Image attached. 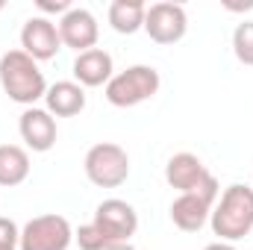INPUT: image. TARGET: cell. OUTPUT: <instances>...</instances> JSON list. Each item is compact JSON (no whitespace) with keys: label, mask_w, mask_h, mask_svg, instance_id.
Here are the masks:
<instances>
[{"label":"cell","mask_w":253,"mask_h":250,"mask_svg":"<svg viewBox=\"0 0 253 250\" xmlns=\"http://www.w3.org/2000/svg\"><path fill=\"white\" fill-rule=\"evenodd\" d=\"M144 12H147V6L141 0H112L109 3V24L115 33L132 36V33L144 30Z\"/></svg>","instance_id":"obj_16"},{"label":"cell","mask_w":253,"mask_h":250,"mask_svg":"<svg viewBox=\"0 0 253 250\" xmlns=\"http://www.w3.org/2000/svg\"><path fill=\"white\" fill-rule=\"evenodd\" d=\"M221 197V188H218V180L209 177L197 191H189V194H180L174 203H171V221L174 227H180L183 233H197L206 227V221L212 218V209Z\"/></svg>","instance_id":"obj_5"},{"label":"cell","mask_w":253,"mask_h":250,"mask_svg":"<svg viewBox=\"0 0 253 250\" xmlns=\"http://www.w3.org/2000/svg\"><path fill=\"white\" fill-rule=\"evenodd\" d=\"M0 250H18V248H0Z\"/></svg>","instance_id":"obj_24"},{"label":"cell","mask_w":253,"mask_h":250,"mask_svg":"<svg viewBox=\"0 0 253 250\" xmlns=\"http://www.w3.org/2000/svg\"><path fill=\"white\" fill-rule=\"evenodd\" d=\"M21 50H24L27 56H33L36 62L53 59V56L62 50L59 27H56L50 18H44V15L30 18V21L21 27Z\"/></svg>","instance_id":"obj_9"},{"label":"cell","mask_w":253,"mask_h":250,"mask_svg":"<svg viewBox=\"0 0 253 250\" xmlns=\"http://www.w3.org/2000/svg\"><path fill=\"white\" fill-rule=\"evenodd\" d=\"M59 39H62V47H71L77 53H85L91 47H97V36H100V27H97V18L83 9V6H71L59 18Z\"/></svg>","instance_id":"obj_10"},{"label":"cell","mask_w":253,"mask_h":250,"mask_svg":"<svg viewBox=\"0 0 253 250\" xmlns=\"http://www.w3.org/2000/svg\"><path fill=\"white\" fill-rule=\"evenodd\" d=\"M0 85L9 100L21 103L27 109L36 106L50 88L39 62L33 56H27L24 50H6L0 56Z\"/></svg>","instance_id":"obj_1"},{"label":"cell","mask_w":253,"mask_h":250,"mask_svg":"<svg viewBox=\"0 0 253 250\" xmlns=\"http://www.w3.org/2000/svg\"><path fill=\"white\" fill-rule=\"evenodd\" d=\"M209 177H212L209 168H206L203 159L194 156V153H174V156L168 159V165H165V180H168V186L177 188L180 194L197 191Z\"/></svg>","instance_id":"obj_12"},{"label":"cell","mask_w":253,"mask_h":250,"mask_svg":"<svg viewBox=\"0 0 253 250\" xmlns=\"http://www.w3.org/2000/svg\"><path fill=\"white\" fill-rule=\"evenodd\" d=\"M212 233L218 236V242H239L253 230V188L233 183L224 188V194L218 197L215 209H212Z\"/></svg>","instance_id":"obj_2"},{"label":"cell","mask_w":253,"mask_h":250,"mask_svg":"<svg viewBox=\"0 0 253 250\" xmlns=\"http://www.w3.org/2000/svg\"><path fill=\"white\" fill-rule=\"evenodd\" d=\"M203 250H236L233 245H227V242H212V245H206Z\"/></svg>","instance_id":"obj_21"},{"label":"cell","mask_w":253,"mask_h":250,"mask_svg":"<svg viewBox=\"0 0 253 250\" xmlns=\"http://www.w3.org/2000/svg\"><path fill=\"white\" fill-rule=\"evenodd\" d=\"M71 242H74V230L68 218L50 212V215H36L33 221L24 224L18 250H68Z\"/></svg>","instance_id":"obj_6"},{"label":"cell","mask_w":253,"mask_h":250,"mask_svg":"<svg viewBox=\"0 0 253 250\" xmlns=\"http://www.w3.org/2000/svg\"><path fill=\"white\" fill-rule=\"evenodd\" d=\"M18 132H21L24 144H27L33 153H47V150L56 144V118H53L47 109L30 106V109L21 112Z\"/></svg>","instance_id":"obj_11"},{"label":"cell","mask_w":253,"mask_h":250,"mask_svg":"<svg viewBox=\"0 0 253 250\" xmlns=\"http://www.w3.org/2000/svg\"><path fill=\"white\" fill-rule=\"evenodd\" d=\"M36 6H39V12H44V18H47V15H65V12L71 9V0H39Z\"/></svg>","instance_id":"obj_20"},{"label":"cell","mask_w":253,"mask_h":250,"mask_svg":"<svg viewBox=\"0 0 253 250\" xmlns=\"http://www.w3.org/2000/svg\"><path fill=\"white\" fill-rule=\"evenodd\" d=\"M85 177L100 188H118L129 177V156L121 144L115 141H100L94 147H88L85 153Z\"/></svg>","instance_id":"obj_4"},{"label":"cell","mask_w":253,"mask_h":250,"mask_svg":"<svg viewBox=\"0 0 253 250\" xmlns=\"http://www.w3.org/2000/svg\"><path fill=\"white\" fill-rule=\"evenodd\" d=\"M44 103H47V112L56 115V118H74L85 109V88L74 80H62V83H53L44 94Z\"/></svg>","instance_id":"obj_14"},{"label":"cell","mask_w":253,"mask_h":250,"mask_svg":"<svg viewBox=\"0 0 253 250\" xmlns=\"http://www.w3.org/2000/svg\"><path fill=\"white\" fill-rule=\"evenodd\" d=\"M3 9H6V3H3V0H0V12H3Z\"/></svg>","instance_id":"obj_23"},{"label":"cell","mask_w":253,"mask_h":250,"mask_svg":"<svg viewBox=\"0 0 253 250\" xmlns=\"http://www.w3.org/2000/svg\"><path fill=\"white\" fill-rule=\"evenodd\" d=\"M189 30V18H186V9L180 3H171V0H159V3H150L147 12H144V33L150 36V42L156 44H177Z\"/></svg>","instance_id":"obj_7"},{"label":"cell","mask_w":253,"mask_h":250,"mask_svg":"<svg viewBox=\"0 0 253 250\" xmlns=\"http://www.w3.org/2000/svg\"><path fill=\"white\" fill-rule=\"evenodd\" d=\"M30 177V153L21 144H0V186L15 188Z\"/></svg>","instance_id":"obj_15"},{"label":"cell","mask_w":253,"mask_h":250,"mask_svg":"<svg viewBox=\"0 0 253 250\" xmlns=\"http://www.w3.org/2000/svg\"><path fill=\"white\" fill-rule=\"evenodd\" d=\"M112 245H121V242H129L138 230V212L121 200V197H109L103 203H97L94 209V221H91Z\"/></svg>","instance_id":"obj_8"},{"label":"cell","mask_w":253,"mask_h":250,"mask_svg":"<svg viewBox=\"0 0 253 250\" xmlns=\"http://www.w3.org/2000/svg\"><path fill=\"white\" fill-rule=\"evenodd\" d=\"M21 245V230L12 218L0 215V248H18Z\"/></svg>","instance_id":"obj_19"},{"label":"cell","mask_w":253,"mask_h":250,"mask_svg":"<svg viewBox=\"0 0 253 250\" xmlns=\"http://www.w3.org/2000/svg\"><path fill=\"white\" fill-rule=\"evenodd\" d=\"M106 250H135V248H132L129 242H121V245H109Z\"/></svg>","instance_id":"obj_22"},{"label":"cell","mask_w":253,"mask_h":250,"mask_svg":"<svg viewBox=\"0 0 253 250\" xmlns=\"http://www.w3.org/2000/svg\"><path fill=\"white\" fill-rule=\"evenodd\" d=\"M71 71H74V83H80L83 88H97V85L106 88V83L112 80L115 65H112V56L103 47H91L85 53H77Z\"/></svg>","instance_id":"obj_13"},{"label":"cell","mask_w":253,"mask_h":250,"mask_svg":"<svg viewBox=\"0 0 253 250\" xmlns=\"http://www.w3.org/2000/svg\"><path fill=\"white\" fill-rule=\"evenodd\" d=\"M233 53L242 65L253 68V21H242L233 30Z\"/></svg>","instance_id":"obj_17"},{"label":"cell","mask_w":253,"mask_h":250,"mask_svg":"<svg viewBox=\"0 0 253 250\" xmlns=\"http://www.w3.org/2000/svg\"><path fill=\"white\" fill-rule=\"evenodd\" d=\"M74 242L80 245V250H106L112 245L94 224H83V227L74 233Z\"/></svg>","instance_id":"obj_18"},{"label":"cell","mask_w":253,"mask_h":250,"mask_svg":"<svg viewBox=\"0 0 253 250\" xmlns=\"http://www.w3.org/2000/svg\"><path fill=\"white\" fill-rule=\"evenodd\" d=\"M159 85H162V80H159V71L153 65H129L121 74H112L103 94L112 106L129 109V106H138V103L156 97Z\"/></svg>","instance_id":"obj_3"}]
</instances>
